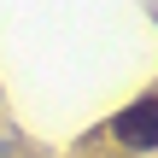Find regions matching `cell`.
I'll return each instance as SVG.
<instances>
[{"instance_id":"cell-1","label":"cell","mask_w":158,"mask_h":158,"mask_svg":"<svg viewBox=\"0 0 158 158\" xmlns=\"http://www.w3.org/2000/svg\"><path fill=\"white\" fill-rule=\"evenodd\" d=\"M111 129H117L129 147H152V141H158V100H152V94H147V100H135Z\"/></svg>"}]
</instances>
